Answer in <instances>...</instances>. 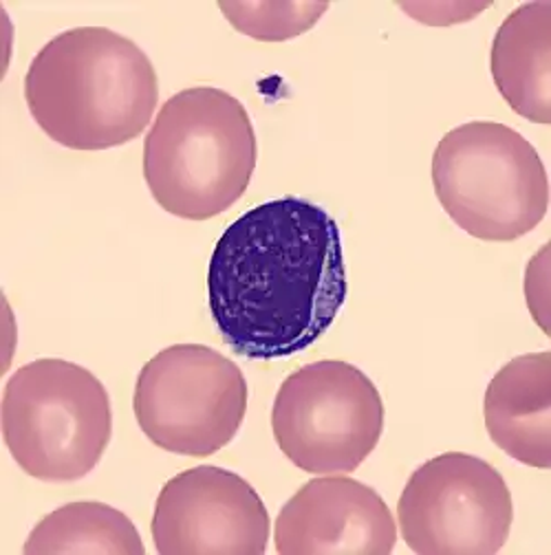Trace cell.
<instances>
[{
  "mask_svg": "<svg viewBox=\"0 0 551 555\" xmlns=\"http://www.w3.org/2000/svg\"><path fill=\"white\" fill-rule=\"evenodd\" d=\"M347 294L339 225L303 196L252 207L221 234L210 258L213 320L247 360L307 351L331 328Z\"/></svg>",
  "mask_w": 551,
  "mask_h": 555,
  "instance_id": "obj_1",
  "label": "cell"
},
{
  "mask_svg": "<svg viewBox=\"0 0 551 555\" xmlns=\"http://www.w3.org/2000/svg\"><path fill=\"white\" fill-rule=\"evenodd\" d=\"M397 520L403 542L420 555H492L510 538L514 503L488 461L446 452L412 472Z\"/></svg>",
  "mask_w": 551,
  "mask_h": 555,
  "instance_id": "obj_8",
  "label": "cell"
},
{
  "mask_svg": "<svg viewBox=\"0 0 551 555\" xmlns=\"http://www.w3.org/2000/svg\"><path fill=\"white\" fill-rule=\"evenodd\" d=\"M23 553L144 555L146 546L140 531L124 512L98 501H78L47 514L31 529Z\"/></svg>",
  "mask_w": 551,
  "mask_h": 555,
  "instance_id": "obj_13",
  "label": "cell"
},
{
  "mask_svg": "<svg viewBox=\"0 0 551 555\" xmlns=\"http://www.w3.org/2000/svg\"><path fill=\"white\" fill-rule=\"evenodd\" d=\"M433 185L446 215L488 243L523 238L547 215L549 181L536 149L514 128L467 121L441 137Z\"/></svg>",
  "mask_w": 551,
  "mask_h": 555,
  "instance_id": "obj_4",
  "label": "cell"
},
{
  "mask_svg": "<svg viewBox=\"0 0 551 555\" xmlns=\"http://www.w3.org/2000/svg\"><path fill=\"white\" fill-rule=\"evenodd\" d=\"M490 68L510 108L547 126L551 121V3H525L499 27Z\"/></svg>",
  "mask_w": 551,
  "mask_h": 555,
  "instance_id": "obj_12",
  "label": "cell"
},
{
  "mask_svg": "<svg viewBox=\"0 0 551 555\" xmlns=\"http://www.w3.org/2000/svg\"><path fill=\"white\" fill-rule=\"evenodd\" d=\"M25 102L40 130L72 151H108L140 137L159 102L151 57L106 27H76L49 40L25 76Z\"/></svg>",
  "mask_w": 551,
  "mask_h": 555,
  "instance_id": "obj_2",
  "label": "cell"
},
{
  "mask_svg": "<svg viewBox=\"0 0 551 555\" xmlns=\"http://www.w3.org/2000/svg\"><path fill=\"white\" fill-rule=\"evenodd\" d=\"M151 531L162 555H260L269 542V514L243 476L198 465L164 485Z\"/></svg>",
  "mask_w": 551,
  "mask_h": 555,
  "instance_id": "obj_9",
  "label": "cell"
},
{
  "mask_svg": "<svg viewBox=\"0 0 551 555\" xmlns=\"http://www.w3.org/2000/svg\"><path fill=\"white\" fill-rule=\"evenodd\" d=\"M256 157L247 108L228 91L194 87L159 108L144 144V179L164 212L208 221L245 194Z\"/></svg>",
  "mask_w": 551,
  "mask_h": 555,
  "instance_id": "obj_3",
  "label": "cell"
},
{
  "mask_svg": "<svg viewBox=\"0 0 551 555\" xmlns=\"http://www.w3.org/2000/svg\"><path fill=\"white\" fill-rule=\"evenodd\" d=\"M273 542L281 555H388L397 544V527L373 488L333 474L311 478L283 505Z\"/></svg>",
  "mask_w": 551,
  "mask_h": 555,
  "instance_id": "obj_10",
  "label": "cell"
},
{
  "mask_svg": "<svg viewBox=\"0 0 551 555\" xmlns=\"http://www.w3.org/2000/svg\"><path fill=\"white\" fill-rule=\"evenodd\" d=\"M484 416L490 439L514 461L551 467V353L508 362L488 384Z\"/></svg>",
  "mask_w": 551,
  "mask_h": 555,
  "instance_id": "obj_11",
  "label": "cell"
},
{
  "mask_svg": "<svg viewBox=\"0 0 551 555\" xmlns=\"http://www.w3.org/2000/svg\"><path fill=\"white\" fill-rule=\"evenodd\" d=\"M271 433L303 472L351 474L377 448L384 401L358 366L322 360L292 373L276 392Z\"/></svg>",
  "mask_w": 551,
  "mask_h": 555,
  "instance_id": "obj_6",
  "label": "cell"
},
{
  "mask_svg": "<svg viewBox=\"0 0 551 555\" xmlns=\"http://www.w3.org/2000/svg\"><path fill=\"white\" fill-rule=\"evenodd\" d=\"M113 435L111 397L85 366L36 360L3 392V439L18 467L44 482L89 476Z\"/></svg>",
  "mask_w": 551,
  "mask_h": 555,
  "instance_id": "obj_5",
  "label": "cell"
},
{
  "mask_svg": "<svg viewBox=\"0 0 551 555\" xmlns=\"http://www.w3.org/2000/svg\"><path fill=\"white\" fill-rule=\"evenodd\" d=\"M228 23L260 42H285L309 31L326 3H219Z\"/></svg>",
  "mask_w": 551,
  "mask_h": 555,
  "instance_id": "obj_14",
  "label": "cell"
},
{
  "mask_svg": "<svg viewBox=\"0 0 551 555\" xmlns=\"http://www.w3.org/2000/svg\"><path fill=\"white\" fill-rule=\"evenodd\" d=\"M243 371L203 344H175L142 369L132 410L157 448L181 456H213L234 441L247 412Z\"/></svg>",
  "mask_w": 551,
  "mask_h": 555,
  "instance_id": "obj_7",
  "label": "cell"
}]
</instances>
